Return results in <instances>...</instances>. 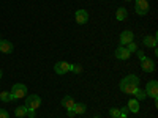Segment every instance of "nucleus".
Segmentation results:
<instances>
[{"instance_id": "6e6552de", "label": "nucleus", "mask_w": 158, "mask_h": 118, "mask_svg": "<svg viewBox=\"0 0 158 118\" xmlns=\"http://www.w3.org/2000/svg\"><path fill=\"white\" fill-rule=\"evenodd\" d=\"M54 71H56L59 76H63V74L70 73V63H68V61H57V63L54 65Z\"/></svg>"}, {"instance_id": "dca6fc26", "label": "nucleus", "mask_w": 158, "mask_h": 118, "mask_svg": "<svg viewBox=\"0 0 158 118\" xmlns=\"http://www.w3.org/2000/svg\"><path fill=\"white\" fill-rule=\"evenodd\" d=\"M115 18H117V21H125V19L128 18V11H127V8H123V6L117 8V11H115Z\"/></svg>"}, {"instance_id": "1a4fd4ad", "label": "nucleus", "mask_w": 158, "mask_h": 118, "mask_svg": "<svg viewBox=\"0 0 158 118\" xmlns=\"http://www.w3.org/2000/svg\"><path fill=\"white\" fill-rule=\"evenodd\" d=\"M74 18H76V22H77L79 25H84V24L89 22V13H87L85 10H76Z\"/></svg>"}, {"instance_id": "393cba45", "label": "nucleus", "mask_w": 158, "mask_h": 118, "mask_svg": "<svg viewBox=\"0 0 158 118\" xmlns=\"http://www.w3.org/2000/svg\"><path fill=\"white\" fill-rule=\"evenodd\" d=\"M27 116L29 118H35V110H29L27 109Z\"/></svg>"}, {"instance_id": "20e7f679", "label": "nucleus", "mask_w": 158, "mask_h": 118, "mask_svg": "<svg viewBox=\"0 0 158 118\" xmlns=\"http://www.w3.org/2000/svg\"><path fill=\"white\" fill-rule=\"evenodd\" d=\"M144 91H146V95H147V98H152V99H158V82L155 81H150V82H147V85H146V88H144Z\"/></svg>"}, {"instance_id": "39448f33", "label": "nucleus", "mask_w": 158, "mask_h": 118, "mask_svg": "<svg viewBox=\"0 0 158 118\" xmlns=\"http://www.w3.org/2000/svg\"><path fill=\"white\" fill-rule=\"evenodd\" d=\"M150 10V5L147 0H136V3H135V11H136V14L138 16H146L147 13Z\"/></svg>"}, {"instance_id": "a211bd4d", "label": "nucleus", "mask_w": 158, "mask_h": 118, "mask_svg": "<svg viewBox=\"0 0 158 118\" xmlns=\"http://www.w3.org/2000/svg\"><path fill=\"white\" fill-rule=\"evenodd\" d=\"M0 99H2L3 102H10V101H15V98H13V95L10 93V91H2V93H0Z\"/></svg>"}, {"instance_id": "aec40b11", "label": "nucleus", "mask_w": 158, "mask_h": 118, "mask_svg": "<svg viewBox=\"0 0 158 118\" xmlns=\"http://www.w3.org/2000/svg\"><path fill=\"white\" fill-rule=\"evenodd\" d=\"M70 71H71V73H74V74H81V73H82V66H81V65L70 63Z\"/></svg>"}, {"instance_id": "9d476101", "label": "nucleus", "mask_w": 158, "mask_h": 118, "mask_svg": "<svg viewBox=\"0 0 158 118\" xmlns=\"http://www.w3.org/2000/svg\"><path fill=\"white\" fill-rule=\"evenodd\" d=\"M135 39V33L131 30H123L120 33V46H127L128 43H131Z\"/></svg>"}, {"instance_id": "a878e982", "label": "nucleus", "mask_w": 158, "mask_h": 118, "mask_svg": "<svg viewBox=\"0 0 158 118\" xmlns=\"http://www.w3.org/2000/svg\"><path fill=\"white\" fill-rule=\"evenodd\" d=\"M128 112H130V110H128V107H127V106H123V107L120 109V113H125V115H128Z\"/></svg>"}, {"instance_id": "423d86ee", "label": "nucleus", "mask_w": 158, "mask_h": 118, "mask_svg": "<svg viewBox=\"0 0 158 118\" xmlns=\"http://www.w3.org/2000/svg\"><path fill=\"white\" fill-rule=\"evenodd\" d=\"M85 112H87V106H85V104L84 102H76L71 109L67 110V115L71 118V116H76V115H82Z\"/></svg>"}, {"instance_id": "2eb2a0df", "label": "nucleus", "mask_w": 158, "mask_h": 118, "mask_svg": "<svg viewBox=\"0 0 158 118\" xmlns=\"http://www.w3.org/2000/svg\"><path fill=\"white\" fill-rule=\"evenodd\" d=\"M127 107H128L130 112L138 113V112H139V101H138L136 98H131V99L128 101V104H127Z\"/></svg>"}, {"instance_id": "5701e85b", "label": "nucleus", "mask_w": 158, "mask_h": 118, "mask_svg": "<svg viewBox=\"0 0 158 118\" xmlns=\"http://www.w3.org/2000/svg\"><path fill=\"white\" fill-rule=\"evenodd\" d=\"M0 118H10V113L5 109H0Z\"/></svg>"}, {"instance_id": "4be33fe9", "label": "nucleus", "mask_w": 158, "mask_h": 118, "mask_svg": "<svg viewBox=\"0 0 158 118\" xmlns=\"http://www.w3.org/2000/svg\"><path fill=\"white\" fill-rule=\"evenodd\" d=\"M109 115H111L112 118H117L118 115H120V109H117V107H111V109H109Z\"/></svg>"}, {"instance_id": "f8f14e48", "label": "nucleus", "mask_w": 158, "mask_h": 118, "mask_svg": "<svg viewBox=\"0 0 158 118\" xmlns=\"http://www.w3.org/2000/svg\"><path fill=\"white\" fill-rule=\"evenodd\" d=\"M156 41H158L156 35H147V36H144L142 44L146 46V47H152V49H155V47H156Z\"/></svg>"}, {"instance_id": "0eeeda50", "label": "nucleus", "mask_w": 158, "mask_h": 118, "mask_svg": "<svg viewBox=\"0 0 158 118\" xmlns=\"http://www.w3.org/2000/svg\"><path fill=\"white\" fill-rule=\"evenodd\" d=\"M139 61H141V68H142L144 73H153V71H155V61L150 60L149 57H144V58L139 60Z\"/></svg>"}, {"instance_id": "7ed1b4c3", "label": "nucleus", "mask_w": 158, "mask_h": 118, "mask_svg": "<svg viewBox=\"0 0 158 118\" xmlns=\"http://www.w3.org/2000/svg\"><path fill=\"white\" fill-rule=\"evenodd\" d=\"M24 106L27 107L29 110H36L40 106H41V98L38 95H30V96H25V102Z\"/></svg>"}, {"instance_id": "6ab92c4d", "label": "nucleus", "mask_w": 158, "mask_h": 118, "mask_svg": "<svg viewBox=\"0 0 158 118\" xmlns=\"http://www.w3.org/2000/svg\"><path fill=\"white\" fill-rule=\"evenodd\" d=\"M15 115L16 116H27V107L25 106H19V107H16V110H15Z\"/></svg>"}, {"instance_id": "c756f323", "label": "nucleus", "mask_w": 158, "mask_h": 118, "mask_svg": "<svg viewBox=\"0 0 158 118\" xmlns=\"http://www.w3.org/2000/svg\"><path fill=\"white\" fill-rule=\"evenodd\" d=\"M95 118H98V116H95Z\"/></svg>"}, {"instance_id": "cd10ccee", "label": "nucleus", "mask_w": 158, "mask_h": 118, "mask_svg": "<svg viewBox=\"0 0 158 118\" xmlns=\"http://www.w3.org/2000/svg\"><path fill=\"white\" fill-rule=\"evenodd\" d=\"M0 79H2V69H0Z\"/></svg>"}, {"instance_id": "4468645a", "label": "nucleus", "mask_w": 158, "mask_h": 118, "mask_svg": "<svg viewBox=\"0 0 158 118\" xmlns=\"http://www.w3.org/2000/svg\"><path fill=\"white\" fill-rule=\"evenodd\" d=\"M74 104H76V101H74V98L73 96H70V95H67V96H65L62 101H60V106L62 107H65V109H71L73 106H74Z\"/></svg>"}, {"instance_id": "b1692460", "label": "nucleus", "mask_w": 158, "mask_h": 118, "mask_svg": "<svg viewBox=\"0 0 158 118\" xmlns=\"http://www.w3.org/2000/svg\"><path fill=\"white\" fill-rule=\"evenodd\" d=\"M135 54L138 55V58H139V60H142L144 57H146V55H144V50H139V49H138V50L135 52Z\"/></svg>"}, {"instance_id": "f3484780", "label": "nucleus", "mask_w": 158, "mask_h": 118, "mask_svg": "<svg viewBox=\"0 0 158 118\" xmlns=\"http://www.w3.org/2000/svg\"><path fill=\"white\" fill-rule=\"evenodd\" d=\"M138 101H144V99H147V95H146V91L144 90H141V88H138L136 91H135V95H133Z\"/></svg>"}, {"instance_id": "bb28decb", "label": "nucleus", "mask_w": 158, "mask_h": 118, "mask_svg": "<svg viewBox=\"0 0 158 118\" xmlns=\"http://www.w3.org/2000/svg\"><path fill=\"white\" fill-rule=\"evenodd\" d=\"M117 118H128V115H125V113H120V115H118Z\"/></svg>"}, {"instance_id": "412c9836", "label": "nucleus", "mask_w": 158, "mask_h": 118, "mask_svg": "<svg viewBox=\"0 0 158 118\" xmlns=\"http://www.w3.org/2000/svg\"><path fill=\"white\" fill-rule=\"evenodd\" d=\"M127 49H128L130 54H135V52L138 50V46L135 44V41H131V43H128V44H127Z\"/></svg>"}, {"instance_id": "f257e3e1", "label": "nucleus", "mask_w": 158, "mask_h": 118, "mask_svg": "<svg viewBox=\"0 0 158 118\" xmlns=\"http://www.w3.org/2000/svg\"><path fill=\"white\" fill-rule=\"evenodd\" d=\"M118 88H120L122 93L125 95H135V91L139 88V77L136 74H128L125 76L122 81H120V85H118Z\"/></svg>"}, {"instance_id": "ddd939ff", "label": "nucleus", "mask_w": 158, "mask_h": 118, "mask_svg": "<svg viewBox=\"0 0 158 118\" xmlns=\"http://www.w3.org/2000/svg\"><path fill=\"white\" fill-rule=\"evenodd\" d=\"M13 49H15V46H13L11 41H8V39H2L0 41V52L2 54H11Z\"/></svg>"}, {"instance_id": "c85d7f7f", "label": "nucleus", "mask_w": 158, "mask_h": 118, "mask_svg": "<svg viewBox=\"0 0 158 118\" xmlns=\"http://www.w3.org/2000/svg\"><path fill=\"white\" fill-rule=\"evenodd\" d=\"M125 2H130V0H125Z\"/></svg>"}, {"instance_id": "9b49d317", "label": "nucleus", "mask_w": 158, "mask_h": 118, "mask_svg": "<svg viewBox=\"0 0 158 118\" xmlns=\"http://www.w3.org/2000/svg\"><path fill=\"white\" fill-rule=\"evenodd\" d=\"M130 57H131V54L128 52V49L125 46H120L115 49V58L117 60H128Z\"/></svg>"}, {"instance_id": "f03ea898", "label": "nucleus", "mask_w": 158, "mask_h": 118, "mask_svg": "<svg viewBox=\"0 0 158 118\" xmlns=\"http://www.w3.org/2000/svg\"><path fill=\"white\" fill-rule=\"evenodd\" d=\"M10 93L13 95L15 101H16V99H22V98L27 96V85H24V84H15V85L11 87Z\"/></svg>"}, {"instance_id": "7c9ffc66", "label": "nucleus", "mask_w": 158, "mask_h": 118, "mask_svg": "<svg viewBox=\"0 0 158 118\" xmlns=\"http://www.w3.org/2000/svg\"><path fill=\"white\" fill-rule=\"evenodd\" d=\"M0 41H2V39H0Z\"/></svg>"}]
</instances>
